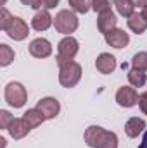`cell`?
<instances>
[{"label":"cell","mask_w":147,"mask_h":148,"mask_svg":"<svg viewBox=\"0 0 147 148\" xmlns=\"http://www.w3.org/2000/svg\"><path fill=\"white\" fill-rule=\"evenodd\" d=\"M85 143L90 148H118V136L101 126H88L85 129Z\"/></svg>","instance_id":"1"},{"label":"cell","mask_w":147,"mask_h":148,"mask_svg":"<svg viewBox=\"0 0 147 148\" xmlns=\"http://www.w3.org/2000/svg\"><path fill=\"white\" fill-rule=\"evenodd\" d=\"M78 16L76 12L71 9H64V10H59L54 17V26H55V31L61 33V35H66V36H71V33H74L78 29Z\"/></svg>","instance_id":"2"},{"label":"cell","mask_w":147,"mask_h":148,"mask_svg":"<svg viewBox=\"0 0 147 148\" xmlns=\"http://www.w3.org/2000/svg\"><path fill=\"white\" fill-rule=\"evenodd\" d=\"M78 50H80L78 40L74 36H64L59 41V45H57V59H55L57 66L61 67V66H64L68 62H73L76 53H78Z\"/></svg>","instance_id":"3"},{"label":"cell","mask_w":147,"mask_h":148,"mask_svg":"<svg viewBox=\"0 0 147 148\" xmlns=\"http://www.w3.org/2000/svg\"><path fill=\"white\" fill-rule=\"evenodd\" d=\"M3 97H5V102H7L10 107L21 109V107L26 103V100H28V91H26V88H24L19 81H10V83H7V86H5Z\"/></svg>","instance_id":"4"},{"label":"cell","mask_w":147,"mask_h":148,"mask_svg":"<svg viewBox=\"0 0 147 148\" xmlns=\"http://www.w3.org/2000/svg\"><path fill=\"white\" fill-rule=\"evenodd\" d=\"M81 79V66L78 62H68L59 67V83L64 88H74Z\"/></svg>","instance_id":"5"},{"label":"cell","mask_w":147,"mask_h":148,"mask_svg":"<svg viewBox=\"0 0 147 148\" xmlns=\"http://www.w3.org/2000/svg\"><path fill=\"white\" fill-rule=\"evenodd\" d=\"M5 33H7V36L10 38V40H14V41H23V40H26L28 35H30V28H28V24L21 17H16L14 16L12 21H10V24L7 26Z\"/></svg>","instance_id":"6"},{"label":"cell","mask_w":147,"mask_h":148,"mask_svg":"<svg viewBox=\"0 0 147 148\" xmlns=\"http://www.w3.org/2000/svg\"><path fill=\"white\" fill-rule=\"evenodd\" d=\"M116 102H118L119 107L130 109V107H133V105L139 103V93L132 86H121L116 91Z\"/></svg>","instance_id":"7"},{"label":"cell","mask_w":147,"mask_h":148,"mask_svg":"<svg viewBox=\"0 0 147 148\" xmlns=\"http://www.w3.org/2000/svg\"><path fill=\"white\" fill-rule=\"evenodd\" d=\"M37 109L43 114V117H45V119H54V117H57V115H59V112H61V103H59V100H57V98L45 97V98L38 100Z\"/></svg>","instance_id":"8"},{"label":"cell","mask_w":147,"mask_h":148,"mask_svg":"<svg viewBox=\"0 0 147 148\" xmlns=\"http://www.w3.org/2000/svg\"><path fill=\"white\" fill-rule=\"evenodd\" d=\"M104 38H106V43L112 48H125L130 43V35L125 29H119V28L111 29L109 33L104 35Z\"/></svg>","instance_id":"9"},{"label":"cell","mask_w":147,"mask_h":148,"mask_svg":"<svg viewBox=\"0 0 147 148\" xmlns=\"http://www.w3.org/2000/svg\"><path fill=\"white\" fill-rule=\"evenodd\" d=\"M30 53L35 59H47L52 55V45L47 38H35L30 43Z\"/></svg>","instance_id":"10"},{"label":"cell","mask_w":147,"mask_h":148,"mask_svg":"<svg viewBox=\"0 0 147 148\" xmlns=\"http://www.w3.org/2000/svg\"><path fill=\"white\" fill-rule=\"evenodd\" d=\"M52 24H54V17L50 16V12L47 9H40L37 14L33 16V19H31V28L35 31H45Z\"/></svg>","instance_id":"11"},{"label":"cell","mask_w":147,"mask_h":148,"mask_svg":"<svg viewBox=\"0 0 147 148\" xmlns=\"http://www.w3.org/2000/svg\"><path fill=\"white\" fill-rule=\"evenodd\" d=\"M9 134L14 138V140H23L30 131H31V126L23 119V117H14V121L10 122V126L7 127Z\"/></svg>","instance_id":"12"},{"label":"cell","mask_w":147,"mask_h":148,"mask_svg":"<svg viewBox=\"0 0 147 148\" xmlns=\"http://www.w3.org/2000/svg\"><path fill=\"white\" fill-rule=\"evenodd\" d=\"M116 24H118V17H116V14L112 10H106V12L99 14V17H97V28H99V31L102 35H106L111 29H114Z\"/></svg>","instance_id":"13"},{"label":"cell","mask_w":147,"mask_h":148,"mask_svg":"<svg viewBox=\"0 0 147 148\" xmlns=\"http://www.w3.org/2000/svg\"><path fill=\"white\" fill-rule=\"evenodd\" d=\"M95 67H97V71L101 74H112L114 69H116V59H114V55L106 53V52L101 53L97 57V60H95Z\"/></svg>","instance_id":"14"},{"label":"cell","mask_w":147,"mask_h":148,"mask_svg":"<svg viewBox=\"0 0 147 148\" xmlns=\"http://www.w3.org/2000/svg\"><path fill=\"white\" fill-rule=\"evenodd\" d=\"M146 129V121L140 117H130L125 124V133L128 138H137Z\"/></svg>","instance_id":"15"},{"label":"cell","mask_w":147,"mask_h":148,"mask_svg":"<svg viewBox=\"0 0 147 148\" xmlns=\"http://www.w3.org/2000/svg\"><path fill=\"white\" fill-rule=\"evenodd\" d=\"M126 23H128V28H130L133 33H137V35H142V33L147 31V21L144 19V16L139 14V12L132 14Z\"/></svg>","instance_id":"16"},{"label":"cell","mask_w":147,"mask_h":148,"mask_svg":"<svg viewBox=\"0 0 147 148\" xmlns=\"http://www.w3.org/2000/svg\"><path fill=\"white\" fill-rule=\"evenodd\" d=\"M23 119L31 126V129H35V127H38V126H42V122L47 121V119L43 117V114L38 110L37 107H35V109H28V110L23 114Z\"/></svg>","instance_id":"17"},{"label":"cell","mask_w":147,"mask_h":148,"mask_svg":"<svg viewBox=\"0 0 147 148\" xmlns=\"http://www.w3.org/2000/svg\"><path fill=\"white\" fill-rule=\"evenodd\" d=\"M128 81L133 88H142L144 84H147V74L146 71H140L137 67H132L128 71Z\"/></svg>","instance_id":"18"},{"label":"cell","mask_w":147,"mask_h":148,"mask_svg":"<svg viewBox=\"0 0 147 148\" xmlns=\"http://www.w3.org/2000/svg\"><path fill=\"white\" fill-rule=\"evenodd\" d=\"M114 7L118 10L119 16L123 17H130L132 14H135V2L133 0H114Z\"/></svg>","instance_id":"19"},{"label":"cell","mask_w":147,"mask_h":148,"mask_svg":"<svg viewBox=\"0 0 147 148\" xmlns=\"http://www.w3.org/2000/svg\"><path fill=\"white\" fill-rule=\"evenodd\" d=\"M14 50L7 45V43H2L0 45V66L2 67H7L9 64H12V60H14Z\"/></svg>","instance_id":"20"},{"label":"cell","mask_w":147,"mask_h":148,"mask_svg":"<svg viewBox=\"0 0 147 148\" xmlns=\"http://www.w3.org/2000/svg\"><path fill=\"white\" fill-rule=\"evenodd\" d=\"M94 0H69V9L76 14H87L92 9Z\"/></svg>","instance_id":"21"},{"label":"cell","mask_w":147,"mask_h":148,"mask_svg":"<svg viewBox=\"0 0 147 148\" xmlns=\"http://www.w3.org/2000/svg\"><path fill=\"white\" fill-rule=\"evenodd\" d=\"M132 67H137L140 71H147V52H139L132 59Z\"/></svg>","instance_id":"22"},{"label":"cell","mask_w":147,"mask_h":148,"mask_svg":"<svg viewBox=\"0 0 147 148\" xmlns=\"http://www.w3.org/2000/svg\"><path fill=\"white\" fill-rule=\"evenodd\" d=\"M112 5H114V0H94L92 9H94L97 14H102V12H106V10H111Z\"/></svg>","instance_id":"23"},{"label":"cell","mask_w":147,"mask_h":148,"mask_svg":"<svg viewBox=\"0 0 147 148\" xmlns=\"http://www.w3.org/2000/svg\"><path fill=\"white\" fill-rule=\"evenodd\" d=\"M12 17H14V16H10V12H9L5 7H2V9H0V29H2V31H5V29H7V26L10 24Z\"/></svg>","instance_id":"24"},{"label":"cell","mask_w":147,"mask_h":148,"mask_svg":"<svg viewBox=\"0 0 147 148\" xmlns=\"http://www.w3.org/2000/svg\"><path fill=\"white\" fill-rule=\"evenodd\" d=\"M12 121H14V117L10 115V112L0 110V127H2V129H7Z\"/></svg>","instance_id":"25"},{"label":"cell","mask_w":147,"mask_h":148,"mask_svg":"<svg viewBox=\"0 0 147 148\" xmlns=\"http://www.w3.org/2000/svg\"><path fill=\"white\" fill-rule=\"evenodd\" d=\"M139 107H140V110L147 115V91H144V93L139 95Z\"/></svg>","instance_id":"26"},{"label":"cell","mask_w":147,"mask_h":148,"mask_svg":"<svg viewBox=\"0 0 147 148\" xmlns=\"http://www.w3.org/2000/svg\"><path fill=\"white\" fill-rule=\"evenodd\" d=\"M57 3H59V0H40V5H42L43 9H47V10L54 9Z\"/></svg>","instance_id":"27"},{"label":"cell","mask_w":147,"mask_h":148,"mask_svg":"<svg viewBox=\"0 0 147 148\" xmlns=\"http://www.w3.org/2000/svg\"><path fill=\"white\" fill-rule=\"evenodd\" d=\"M21 3H24V5H28V7H31V9H37V10L42 9L40 0H21Z\"/></svg>","instance_id":"28"},{"label":"cell","mask_w":147,"mask_h":148,"mask_svg":"<svg viewBox=\"0 0 147 148\" xmlns=\"http://www.w3.org/2000/svg\"><path fill=\"white\" fill-rule=\"evenodd\" d=\"M139 148H147V131L144 133V138H142V143L139 145Z\"/></svg>","instance_id":"29"},{"label":"cell","mask_w":147,"mask_h":148,"mask_svg":"<svg viewBox=\"0 0 147 148\" xmlns=\"http://www.w3.org/2000/svg\"><path fill=\"white\" fill-rule=\"evenodd\" d=\"M135 2V5H139V7H146L147 5V0H133Z\"/></svg>","instance_id":"30"},{"label":"cell","mask_w":147,"mask_h":148,"mask_svg":"<svg viewBox=\"0 0 147 148\" xmlns=\"http://www.w3.org/2000/svg\"><path fill=\"white\" fill-rule=\"evenodd\" d=\"M140 14L144 16V19L147 21V5H146V7H142V10H140Z\"/></svg>","instance_id":"31"},{"label":"cell","mask_w":147,"mask_h":148,"mask_svg":"<svg viewBox=\"0 0 147 148\" xmlns=\"http://www.w3.org/2000/svg\"><path fill=\"white\" fill-rule=\"evenodd\" d=\"M5 2H7V0H0V3H2V5H5Z\"/></svg>","instance_id":"32"}]
</instances>
